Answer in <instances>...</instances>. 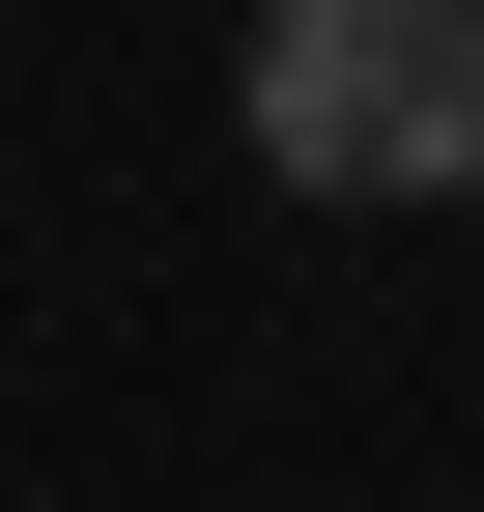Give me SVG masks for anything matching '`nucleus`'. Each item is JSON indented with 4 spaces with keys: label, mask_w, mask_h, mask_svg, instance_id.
Returning <instances> with one entry per match:
<instances>
[{
    "label": "nucleus",
    "mask_w": 484,
    "mask_h": 512,
    "mask_svg": "<svg viewBox=\"0 0 484 512\" xmlns=\"http://www.w3.org/2000/svg\"><path fill=\"white\" fill-rule=\"evenodd\" d=\"M228 114L285 200H484V0H257Z\"/></svg>",
    "instance_id": "f257e3e1"
}]
</instances>
